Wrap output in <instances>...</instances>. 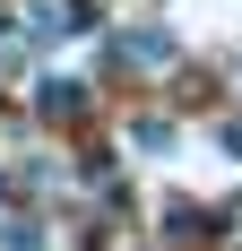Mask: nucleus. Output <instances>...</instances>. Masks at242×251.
<instances>
[{"label":"nucleus","instance_id":"nucleus-2","mask_svg":"<svg viewBox=\"0 0 242 251\" xmlns=\"http://www.w3.org/2000/svg\"><path fill=\"white\" fill-rule=\"evenodd\" d=\"M78 104H87L78 78H44V113H78Z\"/></svg>","mask_w":242,"mask_h":251},{"label":"nucleus","instance_id":"nucleus-1","mask_svg":"<svg viewBox=\"0 0 242 251\" xmlns=\"http://www.w3.org/2000/svg\"><path fill=\"white\" fill-rule=\"evenodd\" d=\"M121 61H139V70H165V61H173V35H165V26H130V35H121Z\"/></svg>","mask_w":242,"mask_h":251},{"label":"nucleus","instance_id":"nucleus-3","mask_svg":"<svg viewBox=\"0 0 242 251\" xmlns=\"http://www.w3.org/2000/svg\"><path fill=\"white\" fill-rule=\"evenodd\" d=\"M130 148H147V156H173V122H139V130H130Z\"/></svg>","mask_w":242,"mask_h":251}]
</instances>
